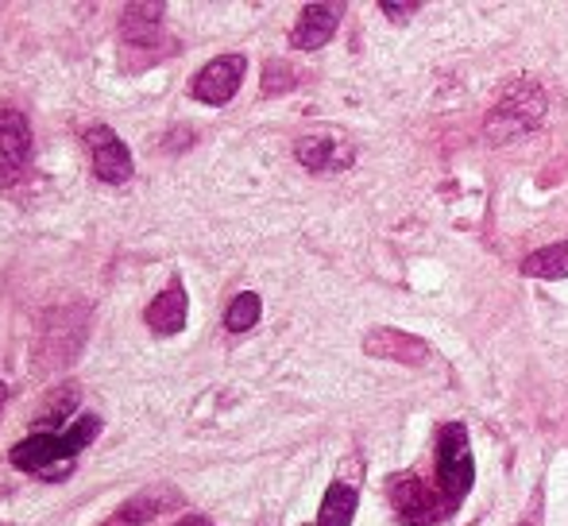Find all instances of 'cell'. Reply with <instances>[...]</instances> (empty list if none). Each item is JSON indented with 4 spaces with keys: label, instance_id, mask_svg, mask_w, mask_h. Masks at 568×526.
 Returning a JSON list of instances; mask_svg holds the SVG:
<instances>
[{
    "label": "cell",
    "instance_id": "obj_13",
    "mask_svg": "<svg viewBox=\"0 0 568 526\" xmlns=\"http://www.w3.org/2000/svg\"><path fill=\"white\" fill-rule=\"evenodd\" d=\"M356 488L352 484H333L322 499V512H317V523L322 526H352V515H356Z\"/></svg>",
    "mask_w": 568,
    "mask_h": 526
},
{
    "label": "cell",
    "instance_id": "obj_4",
    "mask_svg": "<svg viewBox=\"0 0 568 526\" xmlns=\"http://www.w3.org/2000/svg\"><path fill=\"white\" fill-rule=\"evenodd\" d=\"M390 504H395L398 519L406 526H434L453 515L449 499L429 484H422L418 476H395L390 481Z\"/></svg>",
    "mask_w": 568,
    "mask_h": 526
},
{
    "label": "cell",
    "instance_id": "obj_10",
    "mask_svg": "<svg viewBox=\"0 0 568 526\" xmlns=\"http://www.w3.org/2000/svg\"><path fill=\"white\" fill-rule=\"evenodd\" d=\"M294 155H298V163L306 166V171H341V166L352 163V148L325 140V135H306V140H298Z\"/></svg>",
    "mask_w": 568,
    "mask_h": 526
},
{
    "label": "cell",
    "instance_id": "obj_16",
    "mask_svg": "<svg viewBox=\"0 0 568 526\" xmlns=\"http://www.w3.org/2000/svg\"><path fill=\"white\" fill-rule=\"evenodd\" d=\"M78 406V387L74 384H67V387H59L51 398H47V406H43V414H39V426H62L67 422V414Z\"/></svg>",
    "mask_w": 568,
    "mask_h": 526
},
{
    "label": "cell",
    "instance_id": "obj_8",
    "mask_svg": "<svg viewBox=\"0 0 568 526\" xmlns=\"http://www.w3.org/2000/svg\"><path fill=\"white\" fill-rule=\"evenodd\" d=\"M364 353L379 356V361H395V364H426L429 361V345L422 337H410L403 330H372L364 337Z\"/></svg>",
    "mask_w": 568,
    "mask_h": 526
},
{
    "label": "cell",
    "instance_id": "obj_12",
    "mask_svg": "<svg viewBox=\"0 0 568 526\" xmlns=\"http://www.w3.org/2000/svg\"><path fill=\"white\" fill-rule=\"evenodd\" d=\"M163 12H166V8L159 4V0H151V4H128L124 20H120V36H124L128 43H140V47L151 43V39L159 36Z\"/></svg>",
    "mask_w": 568,
    "mask_h": 526
},
{
    "label": "cell",
    "instance_id": "obj_5",
    "mask_svg": "<svg viewBox=\"0 0 568 526\" xmlns=\"http://www.w3.org/2000/svg\"><path fill=\"white\" fill-rule=\"evenodd\" d=\"M244 70H247L244 54H221L210 67L197 70L190 93H194L202 105H229V101L236 98L240 82H244Z\"/></svg>",
    "mask_w": 568,
    "mask_h": 526
},
{
    "label": "cell",
    "instance_id": "obj_15",
    "mask_svg": "<svg viewBox=\"0 0 568 526\" xmlns=\"http://www.w3.org/2000/svg\"><path fill=\"white\" fill-rule=\"evenodd\" d=\"M260 294H252V291H244V294H236V299L229 302V310H225V330L232 333H247L255 322H260Z\"/></svg>",
    "mask_w": 568,
    "mask_h": 526
},
{
    "label": "cell",
    "instance_id": "obj_1",
    "mask_svg": "<svg viewBox=\"0 0 568 526\" xmlns=\"http://www.w3.org/2000/svg\"><path fill=\"white\" fill-rule=\"evenodd\" d=\"M98 434H101V418H98V414H78V418L70 422V429H62V434H51V429H43V434H31L28 442L16 445V449H12V465L20 468V473L62 476L70 465H74L78 453H82Z\"/></svg>",
    "mask_w": 568,
    "mask_h": 526
},
{
    "label": "cell",
    "instance_id": "obj_9",
    "mask_svg": "<svg viewBox=\"0 0 568 526\" xmlns=\"http://www.w3.org/2000/svg\"><path fill=\"white\" fill-rule=\"evenodd\" d=\"M337 16L341 12L333 4H306L291 31V43L298 47V51H317V47H325L337 36V23H341Z\"/></svg>",
    "mask_w": 568,
    "mask_h": 526
},
{
    "label": "cell",
    "instance_id": "obj_3",
    "mask_svg": "<svg viewBox=\"0 0 568 526\" xmlns=\"http://www.w3.org/2000/svg\"><path fill=\"white\" fill-rule=\"evenodd\" d=\"M471 481H476V461H471L468 429H464V422H445L437 434V484H442V496L449 499L453 512L471 492Z\"/></svg>",
    "mask_w": 568,
    "mask_h": 526
},
{
    "label": "cell",
    "instance_id": "obj_6",
    "mask_svg": "<svg viewBox=\"0 0 568 526\" xmlns=\"http://www.w3.org/2000/svg\"><path fill=\"white\" fill-rule=\"evenodd\" d=\"M85 143H90V155H93V174H98L101 182L124 186V182L132 179V151H128V143L120 140L113 129L93 124V129L85 132Z\"/></svg>",
    "mask_w": 568,
    "mask_h": 526
},
{
    "label": "cell",
    "instance_id": "obj_20",
    "mask_svg": "<svg viewBox=\"0 0 568 526\" xmlns=\"http://www.w3.org/2000/svg\"><path fill=\"white\" fill-rule=\"evenodd\" d=\"M4 403H8V387L0 384V411H4Z\"/></svg>",
    "mask_w": 568,
    "mask_h": 526
},
{
    "label": "cell",
    "instance_id": "obj_18",
    "mask_svg": "<svg viewBox=\"0 0 568 526\" xmlns=\"http://www.w3.org/2000/svg\"><path fill=\"white\" fill-rule=\"evenodd\" d=\"M379 8H383V16H390V20H395V23H403L406 16L418 12V0H410V4H395V0H383Z\"/></svg>",
    "mask_w": 568,
    "mask_h": 526
},
{
    "label": "cell",
    "instance_id": "obj_19",
    "mask_svg": "<svg viewBox=\"0 0 568 526\" xmlns=\"http://www.w3.org/2000/svg\"><path fill=\"white\" fill-rule=\"evenodd\" d=\"M179 526H213L210 519H202V515H190V519H182Z\"/></svg>",
    "mask_w": 568,
    "mask_h": 526
},
{
    "label": "cell",
    "instance_id": "obj_17",
    "mask_svg": "<svg viewBox=\"0 0 568 526\" xmlns=\"http://www.w3.org/2000/svg\"><path fill=\"white\" fill-rule=\"evenodd\" d=\"M263 78H267V82H263V90H267V93H278V90H291V70H283V67H278V62H271V67H267V74H263Z\"/></svg>",
    "mask_w": 568,
    "mask_h": 526
},
{
    "label": "cell",
    "instance_id": "obj_2",
    "mask_svg": "<svg viewBox=\"0 0 568 526\" xmlns=\"http://www.w3.org/2000/svg\"><path fill=\"white\" fill-rule=\"evenodd\" d=\"M541 121H546V93H541L538 82H526L523 78L491 105L484 135L491 143H515L526 140L530 132H538Z\"/></svg>",
    "mask_w": 568,
    "mask_h": 526
},
{
    "label": "cell",
    "instance_id": "obj_14",
    "mask_svg": "<svg viewBox=\"0 0 568 526\" xmlns=\"http://www.w3.org/2000/svg\"><path fill=\"white\" fill-rule=\"evenodd\" d=\"M523 275H530V279H568V241L549 244V249L526 256L523 260Z\"/></svg>",
    "mask_w": 568,
    "mask_h": 526
},
{
    "label": "cell",
    "instance_id": "obj_7",
    "mask_svg": "<svg viewBox=\"0 0 568 526\" xmlns=\"http://www.w3.org/2000/svg\"><path fill=\"white\" fill-rule=\"evenodd\" d=\"M31 159V124L23 113L4 109L0 113V182H12L23 174Z\"/></svg>",
    "mask_w": 568,
    "mask_h": 526
},
{
    "label": "cell",
    "instance_id": "obj_11",
    "mask_svg": "<svg viewBox=\"0 0 568 526\" xmlns=\"http://www.w3.org/2000/svg\"><path fill=\"white\" fill-rule=\"evenodd\" d=\"M148 325L155 333H163V337H171V333H179L182 325H186V291H182L179 283L166 286L163 294H159L155 302L148 306Z\"/></svg>",
    "mask_w": 568,
    "mask_h": 526
}]
</instances>
